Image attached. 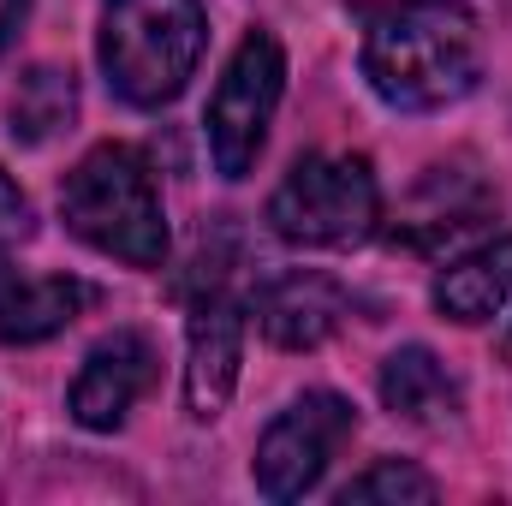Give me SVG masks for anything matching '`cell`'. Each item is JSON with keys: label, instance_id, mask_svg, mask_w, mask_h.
Segmentation results:
<instances>
[{"label": "cell", "instance_id": "6da1fadb", "mask_svg": "<svg viewBox=\"0 0 512 506\" xmlns=\"http://www.w3.org/2000/svg\"><path fill=\"white\" fill-rule=\"evenodd\" d=\"M364 78L399 114H441L483 78V30L459 0L382 6L364 30Z\"/></svg>", "mask_w": 512, "mask_h": 506}, {"label": "cell", "instance_id": "7a4b0ae2", "mask_svg": "<svg viewBox=\"0 0 512 506\" xmlns=\"http://www.w3.org/2000/svg\"><path fill=\"white\" fill-rule=\"evenodd\" d=\"M60 221L126 268H161L167 262V215L155 173L143 149L131 143H96L60 185Z\"/></svg>", "mask_w": 512, "mask_h": 506}, {"label": "cell", "instance_id": "3957f363", "mask_svg": "<svg viewBox=\"0 0 512 506\" xmlns=\"http://www.w3.org/2000/svg\"><path fill=\"white\" fill-rule=\"evenodd\" d=\"M209 42V18L197 0H102L96 60L108 90L126 108H167Z\"/></svg>", "mask_w": 512, "mask_h": 506}, {"label": "cell", "instance_id": "277c9868", "mask_svg": "<svg viewBox=\"0 0 512 506\" xmlns=\"http://www.w3.org/2000/svg\"><path fill=\"white\" fill-rule=\"evenodd\" d=\"M268 227L304 251H352L382 227V185L364 155H304L268 197Z\"/></svg>", "mask_w": 512, "mask_h": 506}, {"label": "cell", "instance_id": "5b68a950", "mask_svg": "<svg viewBox=\"0 0 512 506\" xmlns=\"http://www.w3.org/2000/svg\"><path fill=\"white\" fill-rule=\"evenodd\" d=\"M286 96V48L268 36V30H251L215 96H209V114H203V131H209V161L221 179H245L268 143V126H274V108Z\"/></svg>", "mask_w": 512, "mask_h": 506}, {"label": "cell", "instance_id": "8992f818", "mask_svg": "<svg viewBox=\"0 0 512 506\" xmlns=\"http://www.w3.org/2000/svg\"><path fill=\"white\" fill-rule=\"evenodd\" d=\"M358 429V411L352 399L316 387V393H298L256 441V459H251V477H256V495L268 501H304L322 471L334 465V453L352 441Z\"/></svg>", "mask_w": 512, "mask_h": 506}, {"label": "cell", "instance_id": "52a82bcc", "mask_svg": "<svg viewBox=\"0 0 512 506\" xmlns=\"http://www.w3.org/2000/svg\"><path fill=\"white\" fill-rule=\"evenodd\" d=\"M149 381H155V340L137 334V328H114L108 340L90 346L84 370L72 376V387H66V411H72L78 429L114 435V429L131 417V405L149 393Z\"/></svg>", "mask_w": 512, "mask_h": 506}, {"label": "cell", "instance_id": "ba28073f", "mask_svg": "<svg viewBox=\"0 0 512 506\" xmlns=\"http://www.w3.org/2000/svg\"><path fill=\"white\" fill-rule=\"evenodd\" d=\"M245 364V304L233 292H209L191 310V334H185V411L191 423H215L239 387Z\"/></svg>", "mask_w": 512, "mask_h": 506}, {"label": "cell", "instance_id": "9c48e42d", "mask_svg": "<svg viewBox=\"0 0 512 506\" xmlns=\"http://www.w3.org/2000/svg\"><path fill=\"white\" fill-rule=\"evenodd\" d=\"M340 322H346V292L316 268H292L256 292V328L280 352H316Z\"/></svg>", "mask_w": 512, "mask_h": 506}, {"label": "cell", "instance_id": "30bf717a", "mask_svg": "<svg viewBox=\"0 0 512 506\" xmlns=\"http://www.w3.org/2000/svg\"><path fill=\"white\" fill-rule=\"evenodd\" d=\"M90 304H96V286L72 274H18L0 256V346H36L72 328Z\"/></svg>", "mask_w": 512, "mask_h": 506}, {"label": "cell", "instance_id": "8fae6325", "mask_svg": "<svg viewBox=\"0 0 512 506\" xmlns=\"http://www.w3.org/2000/svg\"><path fill=\"white\" fill-rule=\"evenodd\" d=\"M507 304H512V233L477 245V251H465L459 262H447L435 274V310L447 322L477 328V322L501 316Z\"/></svg>", "mask_w": 512, "mask_h": 506}, {"label": "cell", "instance_id": "7c38bea8", "mask_svg": "<svg viewBox=\"0 0 512 506\" xmlns=\"http://www.w3.org/2000/svg\"><path fill=\"white\" fill-rule=\"evenodd\" d=\"M382 405L405 423H441L459 405V381L429 346H399L382 364Z\"/></svg>", "mask_w": 512, "mask_h": 506}, {"label": "cell", "instance_id": "4fadbf2b", "mask_svg": "<svg viewBox=\"0 0 512 506\" xmlns=\"http://www.w3.org/2000/svg\"><path fill=\"white\" fill-rule=\"evenodd\" d=\"M72 120H78V78H72L66 66H30V72L18 78L12 102H6V131H12V143L42 149V143H54L60 131H72Z\"/></svg>", "mask_w": 512, "mask_h": 506}, {"label": "cell", "instance_id": "5bb4252c", "mask_svg": "<svg viewBox=\"0 0 512 506\" xmlns=\"http://www.w3.org/2000/svg\"><path fill=\"white\" fill-rule=\"evenodd\" d=\"M364 506V501H387V506H429L435 501V477H423L417 465H405V459H382V465H370L364 477H352L346 489H340V506Z\"/></svg>", "mask_w": 512, "mask_h": 506}, {"label": "cell", "instance_id": "9a60e30c", "mask_svg": "<svg viewBox=\"0 0 512 506\" xmlns=\"http://www.w3.org/2000/svg\"><path fill=\"white\" fill-rule=\"evenodd\" d=\"M36 233V209H30V197L18 191V179L0 167V251L6 245H24Z\"/></svg>", "mask_w": 512, "mask_h": 506}, {"label": "cell", "instance_id": "2e32d148", "mask_svg": "<svg viewBox=\"0 0 512 506\" xmlns=\"http://www.w3.org/2000/svg\"><path fill=\"white\" fill-rule=\"evenodd\" d=\"M24 18H30V0H0V54L12 48V36L24 30Z\"/></svg>", "mask_w": 512, "mask_h": 506}]
</instances>
